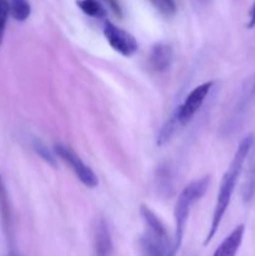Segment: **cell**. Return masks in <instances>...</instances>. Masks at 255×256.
Masks as SVG:
<instances>
[{
  "mask_svg": "<svg viewBox=\"0 0 255 256\" xmlns=\"http://www.w3.org/2000/svg\"><path fill=\"white\" fill-rule=\"evenodd\" d=\"M172 49L169 44L156 42L152 45L148 56V65L154 72H164L172 66Z\"/></svg>",
  "mask_w": 255,
  "mask_h": 256,
  "instance_id": "7",
  "label": "cell"
},
{
  "mask_svg": "<svg viewBox=\"0 0 255 256\" xmlns=\"http://www.w3.org/2000/svg\"><path fill=\"white\" fill-rule=\"evenodd\" d=\"M94 252L95 256H110L112 252V236L104 219H100L94 229Z\"/></svg>",
  "mask_w": 255,
  "mask_h": 256,
  "instance_id": "9",
  "label": "cell"
},
{
  "mask_svg": "<svg viewBox=\"0 0 255 256\" xmlns=\"http://www.w3.org/2000/svg\"><path fill=\"white\" fill-rule=\"evenodd\" d=\"M212 86H214L212 82H202L188 94V96L182 100V104L178 105L176 109L172 112L160 129L156 136L158 146H164L165 144H168L180 130L184 129L194 119L195 114L199 112L206 98L209 96Z\"/></svg>",
  "mask_w": 255,
  "mask_h": 256,
  "instance_id": "2",
  "label": "cell"
},
{
  "mask_svg": "<svg viewBox=\"0 0 255 256\" xmlns=\"http://www.w3.org/2000/svg\"><path fill=\"white\" fill-rule=\"evenodd\" d=\"M0 216H2L5 232H6L8 236H10L12 232V210L6 186H5L2 175H0Z\"/></svg>",
  "mask_w": 255,
  "mask_h": 256,
  "instance_id": "10",
  "label": "cell"
},
{
  "mask_svg": "<svg viewBox=\"0 0 255 256\" xmlns=\"http://www.w3.org/2000/svg\"><path fill=\"white\" fill-rule=\"evenodd\" d=\"M152 2L165 16H172L176 12V5L174 0H152Z\"/></svg>",
  "mask_w": 255,
  "mask_h": 256,
  "instance_id": "17",
  "label": "cell"
},
{
  "mask_svg": "<svg viewBox=\"0 0 255 256\" xmlns=\"http://www.w3.org/2000/svg\"><path fill=\"white\" fill-rule=\"evenodd\" d=\"M156 174V186L160 194L169 196L172 194V172H170L169 165L165 164L159 166Z\"/></svg>",
  "mask_w": 255,
  "mask_h": 256,
  "instance_id": "15",
  "label": "cell"
},
{
  "mask_svg": "<svg viewBox=\"0 0 255 256\" xmlns=\"http://www.w3.org/2000/svg\"><path fill=\"white\" fill-rule=\"evenodd\" d=\"M255 98V75L250 80H248L246 85L244 86L242 92V96H240L239 102H238L236 109H235V115L232 118V120L240 119L242 115L246 112L248 106L252 102V100Z\"/></svg>",
  "mask_w": 255,
  "mask_h": 256,
  "instance_id": "11",
  "label": "cell"
},
{
  "mask_svg": "<svg viewBox=\"0 0 255 256\" xmlns=\"http://www.w3.org/2000/svg\"><path fill=\"white\" fill-rule=\"evenodd\" d=\"M54 152L55 155L59 156V159L62 160L72 169L75 176L80 180V182L84 186L89 188V189H95L98 186L99 180H98L95 172L70 148H68L66 145L56 144L54 146Z\"/></svg>",
  "mask_w": 255,
  "mask_h": 256,
  "instance_id": "4",
  "label": "cell"
},
{
  "mask_svg": "<svg viewBox=\"0 0 255 256\" xmlns=\"http://www.w3.org/2000/svg\"><path fill=\"white\" fill-rule=\"evenodd\" d=\"M252 152H250V154L252 152V158H250L249 165H248V172H246V178H245L244 186H242V199L245 202H249L252 200V198L254 196L255 192V145L252 148Z\"/></svg>",
  "mask_w": 255,
  "mask_h": 256,
  "instance_id": "12",
  "label": "cell"
},
{
  "mask_svg": "<svg viewBox=\"0 0 255 256\" xmlns=\"http://www.w3.org/2000/svg\"><path fill=\"white\" fill-rule=\"evenodd\" d=\"M100 2H104L110 8L112 12H114L116 16L122 18V8H120V4L118 2V0H100Z\"/></svg>",
  "mask_w": 255,
  "mask_h": 256,
  "instance_id": "19",
  "label": "cell"
},
{
  "mask_svg": "<svg viewBox=\"0 0 255 256\" xmlns=\"http://www.w3.org/2000/svg\"><path fill=\"white\" fill-rule=\"evenodd\" d=\"M210 185V175L200 178L189 182L186 186L182 189L180 195L178 196L176 204L174 209V219H175V232H174V252L176 254L182 246V239H184L185 228H186L188 219H189L190 212L192 209V205L199 202L205 195L206 190Z\"/></svg>",
  "mask_w": 255,
  "mask_h": 256,
  "instance_id": "3",
  "label": "cell"
},
{
  "mask_svg": "<svg viewBox=\"0 0 255 256\" xmlns=\"http://www.w3.org/2000/svg\"><path fill=\"white\" fill-rule=\"evenodd\" d=\"M76 5L88 16L102 19L108 14L106 9H105V6L102 4L100 0H78Z\"/></svg>",
  "mask_w": 255,
  "mask_h": 256,
  "instance_id": "13",
  "label": "cell"
},
{
  "mask_svg": "<svg viewBox=\"0 0 255 256\" xmlns=\"http://www.w3.org/2000/svg\"><path fill=\"white\" fill-rule=\"evenodd\" d=\"M9 15V0H0V45H2V39H4Z\"/></svg>",
  "mask_w": 255,
  "mask_h": 256,
  "instance_id": "18",
  "label": "cell"
},
{
  "mask_svg": "<svg viewBox=\"0 0 255 256\" xmlns=\"http://www.w3.org/2000/svg\"><path fill=\"white\" fill-rule=\"evenodd\" d=\"M102 32H104L105 39L112 48V50L119 52L122 56H132L139 49V44H138L134 35H132L129 32L122 29V28L116 26L114 22H109V20L104 22Z\"/></svg>",
  "mask_w": 255,
  "mask_h": 256,
  "instance_id": "5",
  "label": "cell"
},
{
  "mask_svg": "<svg viewBox=\"0 0 255 256\" xmlns=\"http://www.w3.org/2000/svg\"><path fill=\"white\" fill-rule=\"evenodd\" d=\"M200 2H208V0H200Z\"/></svg>",
  "mask_w": 255,
  "mask_h": 256,
  "instance_id": "21",
  "label": "cell"
},
{
  "mask_svg": "<svg viewBox=\"0 0 255 256\" xmlns=\"http://www.w3.org/2000/svg\"><path fill=\"white\" fill-rule=\"evenodd\" d=\"M245 234V226L244 224H240L225 238L222 242V244L218 246L212 256H236L239 252L240 246L242 244V239H244Z\"/></svg>",
  "mask_w": 255,
  "mask_h": 256,
  "instance_id": "8",
  "label": "cell"
},
{
  "mask_svg": "<svg viewBox=\"0 0 255 256\" xmlns=\"http://www.w3.org/2000/svg\"><path fill=\"white\" fill-rule=\"evenodd\" d=\"M32 150H34V152H36V154L39 155V156L42 158L45 162H46V164L52 165V168L56 166V158H55V155L52 154L49 149H48V146L42 142V140L32 139Z\"/></svg>",
  "mask_w": 255,
  "mask_h": 256,
  "instance_id": "16",
  "label": "cell"
},
{
  "mask_svg": "<svg viewBox=\"0 0 255 256\" xmlns=\"http://www.w3.org/2000/svg\"><path fill=\"white\" fill-rule=\"evenodd\" d=\"M255 145V136L252 134L248 135L244 139L240 142L239 146H238L236 152H235L234 158H232V162H230L229 168L222 175V182H220L219 192L216 195V202L214 206V212H212V222H210L209 232H208L206 238L204 240V245H208L212 239H214L215 234L219 230L220 224H222L224 215L226 212L228 208H229L230 202H232V194L235 192V186L238 184L240 175H242V169H244L245 162H248L250 152Z\"/></svg>",
  "mask_w": 255,
  "mask_h": 256,
  "instance_id": "1",
  "label": "cell"
},
{
  "mask_svg": "<svg viewBox=\"0 0 255 256\" xmlns=\"http://www.w3.org/2000/svg\"><path fill=\"white\" fill-rule=\"evenodd\" d=\"M140 215H142V219L145 224V235L162 244L164 246L172 249L174 256L176 255L174 252V240L169 236L166 228L162 224V220L156 216V214L148 206L142 205L140 206Z\"/></svg>",
  "mask_w": 255,
  "mask_h": 256,
  "instance_id": "6",
  "label": "cell"
},
{
  "mask_svg": "<svg viewBox=\"0 0 255 256\" xmlns=\"http://www.w3.org/2000/svg\"><path fill=\"white\" fill-rule=\"evenodd\" d=\"M246 26L249 28V29H252V28L255 26V2H254V4H252V9H250V12H249V19H248Z\"/></svg>",
  "mask_w": 255,
  "mask_h": 256,
  "instance_id": "20",
  "label": "cell"
},
{
  "mask_svg": "<svg viewBox=\"0 0 255 256\" xmlns=\"http://www.w3.org/2000/svg\"><path fill=\"white\" fill-rule=\"evenodd\" d=\"M9 14L16 22H25L32 14L29 0H9Z\"/></svg>",
  "mask_w": 255,
  "mask_h": 256,
  "instance_id": "14",
  "label": "cell"
}]
</instances>
